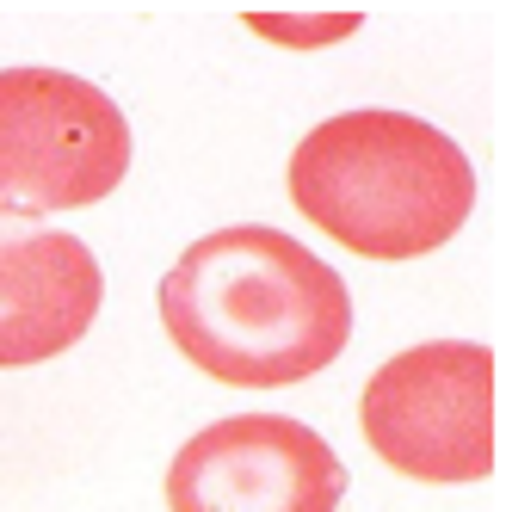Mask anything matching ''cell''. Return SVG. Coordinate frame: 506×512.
Returning <instances> with one entry per match:
<instances>
[{
    "instance_id": "cell-1",
    "label": "cell",
    "mask_w": 506,
    "mask_h": 512,
    "mask_svg": "<svg viewBox=\"0 0 506 512\" xmlns=\"http://www.w3.org/2000/svg\"><path fill=\"white\" fill-rule=\"evenodd\" d=\"M161 327L204 377L229 389L303 383L346 352V278L303 241L235 223L192 241L161 278Z\"/></svg>"
},
{
    "instance_id": "cell-2",
    "label": "cell",
    "mask_w": 506,
    "mask_h": 512,
    "mask_svg": "<svg viewBox=\"0 0 506 512\" xmlns=\"http://www.w3.org/2000/svg\"><path fill=\"white\" fill-rule=\"evenodd\" d=\"M291 204L365 260H426L476 210V167L408 112H340L291 155Z\"/></svg>"
},
{
    "instance_id": "cell-3",
    "label": "cell",
    "mask_w": 506,
    "mask_h": 512,
    "mask_svg": "<svg viewBox=\"0 0 506 512\" xmlns=\"http://www.w3.org/2000/svg\"><path fill=\"white\" fill-rule=\"evenodd\" d=\"M130 118L62 68H0V210L44 216L112 198L130 173Z\"/></svg>"
},
{
    "instance_id": "cell-4",
    "label": "cell",
    "mask_w": 506,
    "mask_h": 512,
    "mask_svg": "<svg viewBox=\"0 0 506 512\" xmlns=\"http://www.w3.org/2000/svg\"><path fill=\"white\" fill-rule=\"evenodd\" d=\"M371 451L408 482H488L494 451V352L482 340H426L377 364L358 401Z\"/></svg>"
},
{
    "instance_id": "cell-5",
    "label": "cell",
    "mask_w": 506,
    "mask_h": 512,
    "mask_svg": "<svg viewBox=\"0 0 506 512\" xmlns=\"http://www.w3.org/2000/svg\"><path fill=\"white\" fill-rule=\"evenodd\" d=\"M340 500V451L291 414H229L167 469V512H340Z\"/></svg>"
},
{
    "instance_id": "cell-6",
    "label": "cell",
    "mask_w": 506,
    "mask_h": 512,
    "mask_svg": "<svg viewBox=\"0 0 506 512\" xmlns=\"http://www.w3.org/2000/svg\"><path fill=\"white\" fill-rule=\"evenodd\" d=\"M105 303V272L81 235L0 210V371L81 346Z\"/></svg>"
}]
</instances>
